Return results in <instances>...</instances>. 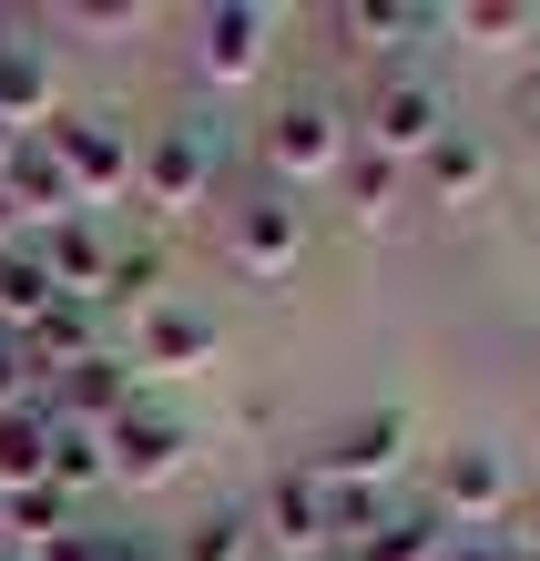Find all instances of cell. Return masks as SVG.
<instances>
[{
	"label": "cell",
	"instance_id": "1",
	"mask_svg": "<svg viewBox=\"0 0 540 561\" xmlns=\"http://www.w3.org/2000/svg\"><path fill=\"white\" fill-rule=\"evenodd\" d=\"M225 194V144H215V113H174V123H143V153H133V205L153 225H194Z\"/></svg>",
	"mask_w": 540,
	"mask_h": 561
},
{
	"label": "cell",
	"instance_id": "2",
	"mask_svg": "<svg viewBox=\"0 0 540 561\" xmlns=\"http://www.w3.org/2000/svg\"><path fill=\"white\" fill-rule=\"evenodd\" d=\"M42 144L61 153V174H72V205H82V215H103V205H123V194H133L143 123L113 113V103H61V113L42 123Z\"/></svg>",
	"mask_w": 540,
	"mask_h": 561
},
{
	"label": "cell",
	"instance_id": "3",
	"mask_svg": "<svg viewBox=\"0 0 540 561\" xmlns=\"http://www.w3.org/2000/svg\"><path fill=\"white\" fill-rule=\"evenodd\" d=\"M255 163H265L276 194L336 184V163H347V113H336L326 92H286V103L265 113V134H255Z\"/></svg>",
	"mask_w": 540,
	"mask_h": 561
},
{
	"label": "cell",
	"instance_id": "4",
	"mask_svg": "<svg viewBox=\"0 0 540 561\" xmlns=\"http://www.w3.org/2000/svg\"><path fill=\"white\" fill-rule=\"evenodd\" d=\"M428 511H438V531H499V520L520 511V470H510V449H499V439H459V449H438V459H428Z\"/></svg>",
	"mask_w": 540,
	"mask_h": 561
},
{
	"label": "cell",
	"instance_id": "5",
	"mask_svg": "<svg viewBox=\"0 0 540 561\" xmlns=\"http://www.w3.org/2000/svg\"><path fill=\"white\" fill-rule=\"evenodd\" d=\"M449 134V92H438L428 72H378L367 82V103H357V144L367 153H388V163H428V144Z\"/></svg>",
	"mask_w": 540,
	"mask_h": 561
},
{
	"label": "cell",
	"instance_id": "6",
	"mask_svg": "<svg viewBox=\"0 0 540 561\" xmlns=\"http://www.w3.org/2000/svg\"><path fill=\"white\" fill-rule=\"evenodd\" d=\"M225 266L255 276V286L296 276V266H307V205L276 194V184H255L245 205H225Z\"/></svg>",
	"mask_w": 540,
	"mask_h": 561
},
{
	"label": "cell",
	"instance_id": "7",
	"mask_svg": "<svg viewBox=\"0 0 540 561\" xmlns=\"http://www.w3.org/2000/svg\"><path fill=\"white\" fill-rule=\"evenodd\" d=\"M255 541H265V561H326L336 541H326V480L307 470V459H286V470H265V490H255Z\"/></svg>",
	"mask_w": 540,
	"mask_h": 561
},
{
	"label": "cell",
	"instance_id": "8",
	"mask_svg": "<svg viewBox=\"0 0 540 561\" xmlns=\"http://www.w3.org/2000/svg\"><path fill=\"white\" fill-rule=\"evenodd\" d=\"M184 51L205 82H255L265 51H276V11L265 0H205V11H184Z\"/></svg>",
	"mask_w": 540,
	"mask_h": 561
},
{
	"label": "cell",
	"instance_id": "9",
	"mask_svg": "<svg viewBox=\"0 0 540 561\" xmlns=\"http://www.w3.org/2000/svg\"><path fill=\"white\" fill-rule=\"evenodd\" d=\"M103 449H113V480H123V490H163V480L194 459V419L163 409V399H133V409L103 428Z\"/></svg>",
	"mask_w": 540,
	"mask_h": 561
},
{
	"label": "cell",
	"instance_id": "10",
	"mask_svg": "<svg viewBox=\"0 0 540 561\" xmlns=\"http://www.w3.org/2000/svg\"><path fill=\"white\" fill-rule=\"evenodd\" d=\"M409 439H418L409 409H357V419H336V428H326V449L307 459V470H317L326 490H378L398 459H409Z\"/></svg>",
	"mask_w": 540,
	"mask_h": 561
},
{
	"label": "cell",
	"instance_id": "11",
	"mask_svg": "<svg viewBox=\"0 0 540 561\" xmlns=\"http://www.w3.org/2000/svg\"><path fill=\"white\" fill-rule=\"evenodd\" d=\"M123 357H133L143 378H205L215 357H225V327L194 307V296H163L153 317H133V347H123Z\"/></svg>",
	"mask_w": 540,
	"mask_h": 561
},
{
	"label": "cell",
	"instance_id": "12",
	"mask_svg": "<svg viewBox=\"0 0 540 561\" xmlns=\"http://www.w3.org/2000/svg\"><path fill=\"white\" fill-rule=\"evenodd\" d=\"M163 296H174V255H163V236H113V266H103V286H92V317H153Z\"/></svg>",
	"mask_w": 540,
	"mask_h": 561
},
{
	"label": "cell",
	"instance_id": "13",
	"mask_svg": "<svg viewBox=\"0 0 540 561\" xmlns=\"http://www.w3.org/2000/svg\"><path fill=\"white\" fill-rule=\"evenodd\" d=\"M51 113H61V61H51V42L0 31V123H11V134H42Z\"/></svg>",
	"mask_w": 540,
	"mask_h": 561
},
{
	"label": "cell",
	"instance_id": "14",
	"mask_svg": "<svg viewBox=\"0 0 540 561\" xmlns=\"http://www.w3.org/2000/svg\"><path fill=\"white\" fill-rule=\"evenodd\" d=\"M133 399H143V368H133L123 347H103L92 368H72V378H51V388H42V409H51V419H82V428H113Z\"/></svg>",
	"mask_w": 540,
	"mask_h": 561
},
{
	"label": "cell",
	"instance_id": "15",
	"mask_svg": "<svg viewBox=\"0 0 540 561\" xmlns=\"http://www.w3.org/2000/svg\"><path fill=\"white\" fill-rule=\"evenodd\" d=\"M326 31L336 51H409V42H438V11L428 0H336Z\"/></svg>",
	"mask_w": 540,
	"mask_h": 561
},
{
	"label": "cell",
	"instance_id": "16",
	"mask_svg": "<svg viewBox=\"0 0 540 561\" xmlns=\"http://www.w3.org/2000/svg\"><path fill=\"white\" fill-rule=\"evenodd\" d=\"M418 174H428V205H480V194L499 184V144H490V134H469V123H449V134L428 144Z\"/></svg>",
	"mask_w": 540,
	"mask_h": 561
},
{
	"label": "cell",
	"instance_id": "17",
	"mask_svg": "<svg viewBox=\"0 0 540 561\" xmlns=\"http://www.w3.org/2000/svg\"><path fill=\"white\" fill-rule=\"evenodd\" d=\"M21 357H31V378H42V388H51V378H72V368H92V357H103V317H92L82 296H61V307L21 337Z\"/></svg>",
	"mask_w": 540,
	"mask_h": 561
},
{
	"label": "cell",
	"instance_id": "18",
	"mask_svg": "<svg viewBox=\"0 0 540 561\" xmlns=\"http://www.w3.org/2000/svg\"><path fill=\"white\" fill-rule=\"evenodd\" d=\"M530 11L520 0H438V42H459V51H520V61H540V42H530Z\"/></svg>",
	"mask_w": 540,
	"mask_h": 561
},
{
	"label": "cell",
	"instance_id": "19",
	"mask_svg": "<svg viewBox=\"0 0 540 561\" xmlns=\"http://www.w3.org/2000/svg\"><path fill=\"white\" fill-rule=\"evenodd\" d=\"M31 245H42L51 286H61V296H82V307H92V286H103V266H113V225H103V215H61L51 236H31Z\"/></svg>",
	"mask_w": 540,
	"mask_h": 561
},
{
	"label": "cell",
	"instance_id": "20",
	"mask_svg": "<svg viewBox=\"0 0 540 561\" xmlns=\"http://www.w3.org/2000/svg\"><path fill=\"white\" fill-rule=\"evenodd\" d=\"M438 541H449V531H438V511H428V501H388L347 551H336V561H438Z\"/></svg>",
	"mask_w": 540,
	"mask_h": 561
},
{
	"label": "cell",
	"instance_id": "21",
	"mask_svg": "<svg viewBox=\"0 0 540 561\" xmlns=\"http://www.w3.org/2000/svg\"><path fill=\"white\" fill-rule=\"evenodd\" d=\"M163 561H265L255 541V511L245 501H215V511H194L174 541H163Z\"/></svg>",
	"mask_w": 540,
	"mask_h": 561
},
{
	"label": "cell",
	"instance_id": "22",
	"mask_svg": "<svg viewBox=\"0 0 540 561\" xmlns=\"http://www.w3.org/2000/svg\"><path fill=\"white\" fill-rule=\"evenodd\" d=\"M61 307V286H51V266H42V245H11V255H0V327H11V337H31V327H42Z\"/></svg>",
	"mask_w": 540,
	"mask_h": 561
},
{
	"label": "cell",
	"instance_id": "23",
	"mask_svg": "<svg viewBox=\"0 0 540 561\" xmlns=\"http://www.w3.org/2000/svg\"><path fill=\"white\" fill-rule=\"evenodd\" d=\"M31 480H51V409L42 399L0 409V490H31Z\"/></svg>",
	"mask_w": 540,
	"mask_h": 561
},
{
	"label": "cell",
	"instance_id": "24",
	"mask_svg": "<svg viewBox=\"0 0 540 561\" xmlns=\"http://www.w3.org/2000/svg\"><path fill=\"white\" fill-rule=\"evenodd\" d=\"M336 194H347V215H357V225H388V215H398V194H409V163H388V153L347 144V163H336Z\"/></svg>",
	"mask_w": 540,
	"mask_h": 561
},
{
	"label": "cell",
	"instance_id": "25",
	"mask_svg": "<svg viewBox=\"0 0 540 561\" xmlns=\"http://www.w3.org/2000/svg\"><path fill=\"white\" fill-rule=\"evenodd\" d=\"M0 511H11V551H42L51 531H72V520H82V501H72V490H51V480L0 490Z\"/></svg>",
	"mask_w": 540,
	"mask_h": 561
},
{
	"label": "cell",
	"instance_id": "26",
	"mask_svg": "<svg viewBox=\"0 0 540 561\" xmlns=\"http://www.w3.org/2000/svg\"><path fill=\"white\" fill-rule=\"evenodd\" d=\"M92 480H113V449H103V428H82V419H51V490H82Z\"/></svg>",
	"mask_w": 540,
	"mask_h": 561
},
{
	"label": "cell",
	"instance_id": "27",
	"mask_svg": "<svg viewBox=\"0 0 540 561\" xmlns=\"http://www.w3.org/2000/svg\"><path fill=\"white\" fill-rule=\"evenodd\" d=\"M21 561H133V541H113V531H92V520H72V531H51L42 551H21Z\"/></svg>",
	"mask_w": 540,
	"mask_h": 561
},
{
	"label": "cell",
	"instance_id": "28",
	"mask_svg": "<svg viewBox=\"0 0 540 561\" xmlns=\"http://www.w3.org/2000/svg\"><path fill=\"white\" fill-rule=\"evenodd\" d=\"M21 399H42V378H31L21 337H11V327H0V409H21Z\"/></svg>",
	"mask_w": 540,
	"mask_h": 561
},
{
	"label": "cell",
	"instance_id": "29",
	"mask_svg": "<svg viewBox=\"0 0 540 561\" xmlns=\"http://www.w3.org/2000/svg\"><path fill=\"white\" fill-rule=\"evenodd\" d=\"M82 31H153L163 11H133V0H92V11H72Z\"/></svg>",
	"mask_w": 540,
	"mask_h": 561
},
{
	"label": "cell",
	"instance_id": "30",
	"mask_svg": "<svg viewBox=\"0 0 540 561\" xmlns=\"http://www.w3.org/2000/svg\"><path fill=\"white\" fill-rule=\"evenodd\" d=\"M499 541H510V561H540V490H520V511H510Z\"/></svg>",
	"mask_w": 540,
	"mask_h": 561
},
{
	"label": "cell",
	"instance_id": "31",
	"mask_svg": "<svg viewBox=\"0 0 540 561\" xmlns=\"http://www.w3.org/2000/svg\"><path fill=\"white\" fill-rule=\"evenodd\" d=\"M438 561H510V541H499V531H449Z\"/></svg>",
	"mask_w": 540,
	"mask_h": 561
},
{
	"label": "cell",
	"instance_id": "32",
	"mask_svg": "<svg viewBox=\"0 0 540 561\" xmlns=\"http://www.w3.org/2000/svg\"><path fill=\"white\" fill-rule=\"evenodd\" d=\"M510 113L530 123V134H540V61H520V82H510Z\"/></svg>",
	"mask_w": 540,
	"mask_h": 561
},
{
	"label": "cell",
	"instance_id": "33",
	"mask_svg": "<svg viewBox=\"0 0 540 561\" xmlns=\"http://www.w3.org/2000/svg\"><path fill=\"white\" fill-rule=\"evenodd\" d=\"M11 245H21V205L0 194V255H11Z\"/></svg>",
	"mask_w": 540,
	"mask_h": 561
},
{
	"label": "cell",
	"instance_id": "34",
	"mask_svg": "<svg viewBox=\"0 0 540 561\" xmlns=\"http://www.w3.org/2000/svg\"><path fill=\"white\" fill-rule=\"evenodd\" d=\"M11 153H21V134H11V123H0V174H11Z\"/></svg>",
	"mask_w": 540,
	"mask_h": 561
},
{
	"label": "cell",
	"instance_id": "35",
	"mask_svg": "<svg viewBox=\"0 0 540 561\" xmlns=\"http://www.w3.org/2000/svg\"><path fill=\"white\" fill-rule=\"evenodd\" d=\"M0 551H11V511H0Z\"/></svg>",
	"mask_w": 540,
	"mask_h": 561
},
{
	"label": "cell",
	"instance_id": "36",
	"mask_svg": "<svg viewBox=\"0 0 540 561\" xmlns=\"http://www.w3.org/2000/svg\"><path fill=\"white\" fill-rule=\"evenodd\" d=\"M133 561H163V551H143V541H133Z\"/></svg>",
	"mask_w": 540,
	"mask_h": 561
},
{
	"label": "cell",
	"instance_id": "37",
	"mask_svg": "<svg viewBox=\"0 0 540 561\" xmlns=\"http://www.w3.org/2000/svg\"><path fill=\"white\" fill-rule=\"evenodd\" d=\"M0 561H21V551H0Z\"/></svg>",
	"mask_w": 540,
	"mask_h": 561
}]
</instances>
